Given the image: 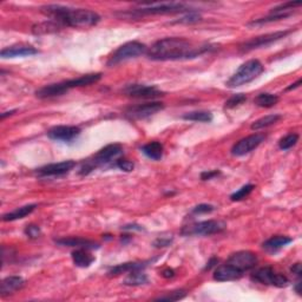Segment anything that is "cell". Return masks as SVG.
<instances>
[{
    "label": "cell",
    "instance_id": "cell-1",
    "mask_svg": "<svg viewBox=\"0 0 302 302\" xmlns=\"http://www.w3.org/2000/svg\"><path fill=\"white\" fill-rule=\"evenodd\" d=\"M214 49L215 46L211 45L197 46L188 39L170 37L159 39L154 43L151 48L147 51V56L149 59L157 62L193 59Z\"/></svg>",
    "mask_w": 302,
    "mask_h": 302
},
{
    "label": "cell",
    "instance_id": "cell-2",
    "mask_svg": "<svg viewBox=\"0 0 302 302\" xmlns=\"http://www.w3.org/2000/svg\"><path fill=\"white\" fill-rule=\"evenodd\" d=\"M41 12L62 26L90 27L99 23L100 15L86 9H71L63 5H46Z\"/></svg>",
    "mask_w": 302,
    "mask_h": 302
},
{
    "label": "cell",
    "instance_id": "cell-3",
    "mask_svg": "<svg viewBox=\"0 0 302 302\" xmlns=\"http://www.w3.org/2000/svg\"><path fill=\"white\" fill-rule=\"evenodd\" d=\"M100 78H102V73H88V74H84V76L73 78V79H70V80H64V82H61V83L43 86L42 89L37 90L36 96L38 98H41V99H46V98H52V97H59L71 89L95 84L98 80H100Z\"/></svg>",
    "mask_w": 302,
    "mask_h": 302
},
{
    "label": "cell",
    "instance_id": "cell-4",
    "mask_svg": "<svg viewBox=\"0 0 302 302\" xmlns=\"http://www.w3.org/2000/svg\"><path fill=\"white\" fill-rule=\"evenodd\" d=\"M122 154H123V147H122L120 144H109L103 149H100L92 158L86 160L83 166H82L79 174L89 175L90 172L95 170L96 168L107 166V164L111 163L113 159L119 157Z\"/></svg>",
    "mask_w": 302,
    "mask_h": 302
},
{
    "label": "cell",
    "instance_id": "cell-5",
    "mask_svg": "<svg viewBox=\"0 0 302 302\" xmlns=\"http://www.w3.org/2000/svg\"><path fill=\"white\" fill-rule=\"evenodd\" d=\"M264 70L265 68L260 61L250 59L248 62L243 63L240 68L237 69V71L229 78L226 85L228 86V88L234 89L245 84H248L254 79H256V78L264 72Z\"/></svg>",
    "mask_w": 302,
    "mask_h": 302
},
{
    "label": "cell",
    "instance_id": "cell-6",
    "mask_svg": "<svg viewBox=\"0 0 302 302\" xmlns=\"http://www.w3.org/2000/svg\"><path fill=\"white\" fill-rule=\"evenodd\" d=\"M147 51H148L147 46L139 42L125 43V44L119 46V48L113 52L112 56L110 57V59L108 61V65L115 66L122 62L142 56V54L147 53Z\"/></svg>",
    "mask_w": 302,
    "mask_h": 302
},
{
    "label": "cell",
    "instance_id": "cell-7",
    "mask_svg": "<svg viewBox=\"0 0 302 302\" xmlns=\"http://www.w3.org/2000/svg\"><path fill=\"white\" fill-rule=\"evenodd\" d=\"M191 11L188 9L186 4L182 3H155V4H143L140 9L133 10V13L138 15L144 14H172V13H184Z\"/></svg>",
    "mask_w": 302,
    "mask_h": 302
},
{
    "label": "cell",
    "instance_id": "cell-8",
    "mask_svg": "<svg viewBox=\"0 0 302 302\" xmlns=\"http://www.w3.org/2000/svg\"><path fill=\"white\" fill-rule=\"evenodd\" d=\"M226 223L216 219H209L194 225L187 226L181 230L183 236H210V235L218 234L226 229Z\"/></svg>",
    "mask_w": 302,
    "mask_h": 302
},
{
    "label": "cell",
    "instance_id": "cell-9",
    "mask_svg": "<svg viewBox=\"0 0 302 302\" xmlns=\"http://www.w3.org/2000/svg\"><path fill=\"white\" fill-rule=\"evenodd\" d=\"M252 280L262 285L274 286L277 288H285L289 285V280L284 274L275 273L272 267H262L252 274Z\"/></svg>",
    "mask_w": 302,
    "mask_h": 302
},
{
    "label": "cell",
    "instance_id": "cell-10",
    "mask_svg": "<svg viewBox=\"0 0 302 302\" xmlns=\"http://www.w3.org/2000/svg\"><path fill=\"white\" fill-rule=\"evenodd\" d=\"M289 33H292V30L277 31V32L267 33V34H264V36L255 37L253 39H250V41L246 42L245 44H242L240 46V50L242 51V52H249V51H253L260 48H266V46L273 44L274 42H277L282 38L287 37Z\"/></svg>",
    "mask_w": 302,
    "mask_h": 302
},
{
    "label": "cell",
    "instance_id": "cell-11",
    "mask_svg": "<svg viewBox=\"0 0 302 302\" xmlns=\"http://www.w3.org/2000/svg\"><path fill=\"white\" fill-rule=\"evenodd\" d=\"M125 96L131 98H138V99H154L164 96V93L158 90L156 86L144 85V84H130L123 89Z\"/></svg>",
    "mask_w": 302,
    "mask_h": 302
},
{
    "label": "cell",
    "instance_id": "cell-12",
    "mask_svg": "<svg viewBox=\"0 0 302 302\" xmlns=\"http://www.w3.org/2000/svg\"><path fill=\"white\" fill-rule=\"evenodd\" d=\"M164 109V104L160 102H151V103H145V104H138L133 105L127 109L125 111V116L130 119H144L148 118L155 113H157L160 110Z\"/></svg>",
    "mask_w": 302,
    "mask_h": 302
},
{
    "label": "cell",
    "instance_id": "cell-13",
    "mask_svg": "<svg viewBox=\"0 0 302 302\" xmlns=\"http://www.w3.org/2000/svg\"><path fill=\"white\" fill-rule=\"evenodd\" d=\"M229 265L234 266L235 268L241 270L242 273L247 272V270H250L256 267L258 258L256 254L253 252H249V250H241V252H236L231 254L228 258Z\"/></svg>",
    "mask_w": 302,
    "mask_h": 302
},
{
    "label": "cell",
    "instance_id": "cell-14",
    "mask_svg": "<svg viewBox=\"0 0 302 302\" xmlns=\"http://www.w3.org/2000/svg\"><path fill=\"white\" fill-rule=\"evenodd\" d=\"M265 138L266 136L264 133H253V135L246 137V138H242L231 148V155L240 157V156L249 154V152L255 150L258 145L264 142Z\"/></svg>",
    "mask_w": 302,
    "mask_h": 302
},
{
    "label": "cell",
    "instance_id": "cell-15",
    "mask_svg": "<svg viewBox=\"0 0 302 302\" xmlns=\"http://www.w3.org/2000/svg\"><path fill=\"white\" fill-rule=\"evenodd\" d=\"M80 128L73 127V125H58V127L51 128L48 131L50 139L58 140V142H72L80 135Z\"/></svg>",
    "mask_w": 302,
    "mask_h": 302
},
{
    "label": "cell",
    "instance_id": "cell-16",
    "mask_svg": "<svg viewBox=\"0 0 302 302\" xmlns=\"http://www.w3.org/2000/svg\"><path fill=\"white\" fill-rule=\"evenodd\" d=\"M76 167V162L72 159L64 160L59 163H52L37 169L36 174L39 177H52V176H63L71 171Z\"/></svg>",
    "mask_w": 302,
    "mask_h": 302
},
{
    "label": "cell",
    "instance_id": "cell-17",
    "mask_svg": "<svg viewBox=\"0 0 302 302\" xmlns=\"http://www.w3.org/2000/svg\"><path fill=\"white\" fill-rule=\"evenodd\" d=\"M243 274L241 270H238L237 268H235L234 266L229 265L227 262L226 265H221L216 267L214 272V280H216L218 282H226V281H234V280H238L243 276Z\"/></svg>",
    "mask_w": 302,
    "mask_h": 302
},
{
    "label": "cell",
    "instance_id": "cell-18",
    "mask_svg": "<svg viewBox=\"0 0 302 302\" xmlns=\"http://www.w3.org/2000/svg\"><path fill=\"white\" fill-rule=\"evenodd\" d=\"M37 53H38V50L34 49L33 46L14 45V46H9V48L2 50V52H0V57L5 59V58L29 57Z\"/></svg>",
    "mask_w": 302,
    "mask_h": 302
},
{
    "label": "cell",
    "instance_id": "cell-19",
    "mask_svg": "<svg viewBox=\"0 0 302 302\" xmlns=\"http://www.w3.org/2000/svg\"><path fill=\"white\" fill-rule=\"evenodd\" d=\"M25 286V280L22 276H7L0 284V294L2 296L10 295L17 290H21Z\"/></svg>",
    "mask_w": 302,
    "mask_h": 302
},
{
    "label": "cell",
    "instance_id": "cell-20",
    "mask_svg": "<svg viewBox=\"0 0 302 302\" xmlns=\"http://www.w3.org/2000/svg\"><path fill=\"white\" fill-rule=\"evenodd\" d=\"M56 243L59 246L64 247H74V248H85L89 250L98 249L99 248V245L91 240H86V238L82 237H64L59 238V240H56Z\"/></svg>",
    "mask_w": 302,
    "mask_h": 302
},
{
    "label": "cell",
    "instance_id": "cell-21",
    "mask_svg": "<svg viewBox=\"0 0 302 302\" xmlns=\"http://www.w3.org/2000/svg\"><path fill=\"white\" fill-rule=\"evenodd\" d=\"M290 242H293L292 237L285 236V235H275V236L270 237L269 240L265 241L264 245H262V248L268 253H276L284 247L289 245Z\"/></svg>",
    "mask_w": 302,
    "mask_h": 302
},
{
    "label": "cell",
    "instance_id": "cell-22",
    "mask_svg": "<svg viewBox=\"0 0 302 302\" xmlns=\"http://www.w3.org/2000/svg\"><path fill=\"white\" fill-rule=\"evenodd\" d=\"M71 256L73 264L79 268H88L96 260L95 256L89 252V249L85 248H77L74 252H72Z\"/></svg>",
    "mask_w": 302,
    "mask_h": 302
},
{
    "label": "cell",
    "instance_id": "cell-23",
    "mask_svg": "<svg viewBox=\"0 0 302 302\" xmlns=\"http://www.w3.org/2000/svg\"><path fill=\"white\" fill-rule=\"evenodd\" d=\"M148 264L149 262H127V264H122L118 266L111 267V268L109 269L108 274L110 276H117L124 273L133 272V270L144 269L145 267L148 266Z\"/></svg>",
    "mask_w": 302,
    "mask_h": 302
},
{
    "label": "cell",
    "instance_id": "cell-24",
    "mask_svg": "<svg viewBox=\"0 0 302 302\" xmlns=\"http://www.w3.org/2000/svg\"><path fill=\"white\" fill-rule=\"evenodd\" d=\"M37 208V205H27L24 207L17 208V209L11 211V213L4 214L3 215V221L4 222H12V221H17V219H22L26 217L27 215H30L31 213H33V210Z\"/></svg>",
    "mask_w": 302,
    "mask_h": 302
},
{
    "label": "cell",
    "instance_id": "cell-25",
    "mask_svg": "<svg viewBox=\"0 0 302 302\" xmlns=\"http://www.w3.org/2000/svg\"><path fill=\"white\" fill-rule=\"evenodd\" d=\"M142 152L148 158L158 160L163 156V145L159 142H150L142 148Z\"/></svg>",
    "mask_w": 302,
    "mask_h": 302
},
{
    "label": "cell",
    "instance_id": "cell-26",
    "mask_svg": "<svg viewBox=\"0 0 302 302\" xmlns=\"http://www.w3.org/2000/svg\"><path fill=\"white\" fill-rule=\"evenodd\" d=\"M62 27L61 24L58 23L53 22V21H49L45 23H41V24H36L32 27V32L37 36H41V34H46V33H53L57 32Z\"/></svg>",
    "mask_w": 302,
    "mask_h": 302
},
{
    "label": "cell",
    "instance_id": "cell-27",
    "mask_svg": "<svg viewBox=\"0 0 302 302\" xmlns=\"http://www.w3.org/2000/svg\"><path fill=\"white\" fill-rule=\"evenodd\" d=\"M143 269L139 270H133V272L129 273V275L124 278L123 284L125 286H142L148 282L147 274L142 272Z\"/></svg>",
    "mask_w": 302,
    "mask_h": 302
},
{
    "label": "cell",
    "instance_id": "cell-28",
    "mask_svg": "<svg viewBox=\"0 0 302 302\" xmlns=\"http://www.w3.org/2000/svg\"><path fill=\"white\" fill-rule=\"evenodd\" d=\"M280 100V97L277 95H273V93H260L257 97L255 98V104L260 108H272L274 105H276Z\"/></svg>",
    "mask_w": 302,
    "mask_h": 302
},
{
    "label": "cell",
    "instance_id": "cell-29",
    "mask_svg": "<svg viewBox=\"0 0 302 302\" xmlns=\"http://www.w3.org/2000/svg\"><path fill=\"white\" fill-rule=\"evenodd\" d=\"M182 118L191 122H199V123H210L213 120V113L210 111H191L184 113Z\"/></svg>",
    "mask_w": 302,
    "mask_h": 302
},
{
    "label": "cell",
    "instance_id": "cell-30",
    "mask_svg": "<svg viewBox=\"0 0 302 302\" xmlns=\"http://www.w3.org/2000/svg\"><path fill=\"white\" fill-rule=\"evenodd\" d=\"M281 119V115H277V113H274V115H268V116H265L262 117V118L255 120L254 123L252 124V130H261V129H265V128H268L270 125L275 124L277 120Z\"/></svg>",
    "mask_w": 302,
    "mask_h": 302
},
{
    "label": "cell",
    "instance_id": "cell-31",
    "mask_svg": "<svg viewBox=\"0 0 302 302\" xmlns=\"http://www.w3.org/2000/svg\"><path fill=\"white\" fill-rule=\"evenodd\" d=\"M297 140H299V135L297 133H289V135L285 136L284 138H281L280 142H278V147H280L281 150H288V149L293 148L297 143Z\"/></svg>",
    "mask_w": 302,
    "mask_h": 302
},
{
    "label": "cell",
    "instance_id": "cell-32",
    "mask_svg": "<svg viewBox=\"0 0 302 302\" xmlns=\"http://www.w3.org/2000/svg\"><path fill=\"white\" fill-rule=\"evenodd\" d=\"M254 184H246V186H243L241 189H238L236 193H234L233 195L230 196V199L234 202H237V201H241V199L246 198L247 196H248L252 191L254 190Z\"/></svg>",
    "mask_w": 302,
    "mask_h": 302
},
{
    "label": "cell",
    "instance_id": "cell-33",
    "mask_svg": "<svg viewBox=\"0 0 302 302\" xmlns=\"http://www.w3.org/2000/svg\"><path fill=\"white\" fill-rule=\"evenodd\" d=\"M186 296H187L186 290L179 289V290H175V292H171L169 294H167V295H162V296L156 297L155 301H178V300L184 299Z\"/></svg>",
    "mask_w": 302,
    "mask_h": 302
},
{
    "label": "cell",
    "instance_id": "cell-34",
    "mask_svg": "<svg viewBox=\"0 0 302 302\" xmlns=\"http://www.w3.org/2000/svg\"><path fill=\"white\" fill-rule=\"evenodd\" d=\"M201 19H202L201 14L196 12V11L191 10L189 11V12H187V14L184 15V17L179 18L176 23H178V24H196V23L201 22Z\"/></svg>",
    "mask_w": 302,
    "mask_h": 302
},
{
    "label": "cell",
    "instance_id": "cell-35",
    "mask_svg": "<svg viewBox=\"0 0 302 302\" xmlns=\"http://www.w3.org/2000/svg\"><path fill=\"white\" fill-rule=\"evenodd\" d=\"M247 100V96L243 95V93H236V95L231 96L228 100L226 102L225 104V109H234L241 105L242 103H245Z\"/></svg>",
    "mask_w": 302,
    "mask_h": 302
},
{
    "label": "cell",
    "instance_id": "cell-36",
    "mask_svg": "<svg viewBox=\"0 0 302 302\" xmlns=\"http://www.w3.org/2000/svg\"><path fill=\"white\" fill-rule=\"evenodd\" d=\"M214 210H215L214 206L207 205V203H202V205H198V206H196L195 208H193L191 213L195 214V215H201V214L213 213Z\"/></svg>",
    "mask_w": 302,
    "mask_h": 302
},
{
    "label": "cell",
    "instance_id": "cell-37",
    "mask_svg": "<svg viewBox=\"0 0 302 302\" xmlns=\"http://www.w3.org/2000/svg\"><path fill=\"white\" fill-rule=\"evenodd\" d=\"M116 167L119 168V169L123 170V171L130 172L133 170V168H135V164H133V162H131V160H129V159H117Z\"/></svg>",
    "mask_w": 302,
    "mask_h": 302
},
{
    "label": "cell",
    "instance_id": "cell-38",
    "mask_svg": "<svg viewBox=\"0 0 302 302\" xmlns=\"http://www.w3.org/2000/svg\"><path fill=\"white\" fill-rule=\"evenodd\" d=\"M24 233H25V235L27 237L33 238V240H34V238H38L39 236H41V228H39L38 226L30 225V226L26 227Z\"/></svg>",
    "mask_w": 302,
    "mask_h": 302
},
{
    "label": "cell",
    "instance_id": "cell-39",
    "mask_svg": "<svg viewBox=\"0 0 302 302\" xmlns=\"http://www.w3.org/2000/svg\"><path fill=\"white\" fill-rule=\"evenodd\" d=\"M172 242V237H158L157 240L154 242V246L156 248H163V247L170 246Z\"/></svg>",
    "mask_w": 302,
    "mask_h": 302
},
{
    "label": "cell",
    "instance_id": "cell-40",
    "mask_svg": "<svg viewBox=\"0 0 302 302\" xmlns=\"http://www.w3.org/2000/svg\"><path fill=\"white\" fill-rule=\"evenodd\" d=\"M219 174H221V171H219V170L205 171V172H202V174H201V178L203 179V181H208V179H211V178L216 177V176H218Z\"/></svg>",
    "mask_w": 302,
    "mask_h": 302
},
{
    "label": "cell",
    "instance_id": "cell-41",
    "mask_svg": "<svg viewBox=\"0 0 302 302\" xmlns=\"http://www.w3.org/2000/svg\"><path fill=\"white\" fill-rule=\"evenodd\" d=\"M290 270H292V273H293V274H295V275H296L297 277L301 278L302 270H301V264H300V262H297V264L293 265V267H292V268H290Z\"/></svg>",
    "mask_w": 302,
    "mask_h": 302
},
{
    "label": "cell",
    "instance_id": "cell-42",
    "mask_svg": "<svg viewBox=\"0 0 302 302\" xmlns=\"http://www.w3.org/2000/svg\"><path fill=\"white\" fill-rule=\"evenodd\" d=\"M217 264H218V258L217 257H211L210 261L207 264L205 270H210L211 268H213V267H215Z\"/></svg>",
    "mask_w": 302,
    "mask_h": 302
},
{
    "label": "cell",
    "instance_id": "cell-43",
    "mask_svg": "<svg viewBox=\"0 0 302 302\" xmlns=\"http://www.w3.org/2000/svg\"><path fill=\"white\" fill-rule=\"evenodd\" d=\"M162 275L164 276V277H167V278H169V277H174V275H175V272L172 269H166V270H163V273H162Z\"/></svg>",
    "mask_w": 302,
    "mask_h": 302
},
{
    "label": "cell",
    "instance_id": "cell-44",
    "mask_svg": "<svg viewBox=\"0 0 302 302\" xmlns=\"http://www.w3.org/2000/svg\"><path fill=\"white\" fill-rule=\"evenodd\" d=\"M302 84V79H299L296 82V83H294V84H292L290 86H288L287 88V91H292V90H294V89H296V88H299V86Z\"/></svg>",
    "mask_w": 302,
    "mask_h": 302
},
{
    "label": "cell",
    "instance_id": "cell-45",
    "mask_svg": "<svg viewBox=\"0 0 302 302\" xmlns=\"http://www.w3.org/2000/svg\"><path fill=\"white\" fill-rule=\"evenodd\" d=\"M122 229H124V230H131V229H137V230H142L143 228H140V227H139V226H135V225H133V226H124V227H123V228H122Z\"/></svg>",
    "mask_w": 302,
    "mask_h": 302
},
{
    "label": "cell",
    "instance_id": "cell-46",
    "mask_svg": "<svg viewBox=\"0 0 302 302\" xmlns=\"http://www.w3.org/2000/svg\"><path fill=\"white\" fill-rule=\"evenodd\" d=\"M301 280L299 278V281H297L295 285V292L297 293V295H301Z\"/></svg>",
    "mask_w": 302,
    "mask_h": 302
},
{
    "label": "cell",
    "instance_id": "cell-47",
    "mask_svg": "<svg viewBox=\"0 0 302 302\" xmlns=\"http://www.w3.org/2000/svg\"><path fill=\"white\" fill-rule=\"evenodd\" d=\"M14 112H15V110H11V111H9V112H3L2 113V119H5L7 116H12Z\"/></svg>",
    "mask_w": 302,
    "mask_h": 302
}]
</instances>
